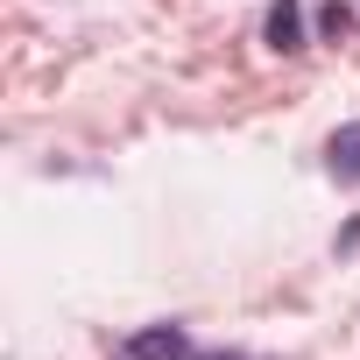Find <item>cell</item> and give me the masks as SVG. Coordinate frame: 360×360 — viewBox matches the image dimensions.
<instances>
[{"label":"cell","mask_w":360,"mask_h":360,"mask_svg":"<svg viewBox=\"0 0 360 360\" xmlns=\"http://www.w3.org/2000/svg\"><path fill=\"white\" fill-rule=\"evenodd\" d=\"M184 353H191V346H184L176 325H148V332L127 339V360H184Z\"/></svg>","instance_id":"6da1fadb"},{"label":"cell","mask_w":360,"mask_h":360,"mask_svg":"<svg viewBox=\"0 0 360 360\" xmlns=\"http://www.w3.org/2000/svg\"><path fill=\"white\" fill-rule=\"evenodd\" d=\"M269 29H276V43H283V50H297V8H276V22H269Z\"/></svg>","instance_id":"3957f363"},{"label":"cell","mask_w":360,"mask_h":360,"mask_svg":"<svg viewBox=\"0 0 360 360\" xmlns=\"http://www.w3.org/2000/svg\"><path fill=\"white\" fill-rule=\"evenodd\" d=\"M332 169H346V176H360V120L332 134Z\"/></svg>","instance_id":"7a4b0ae2"}]
</instances>
